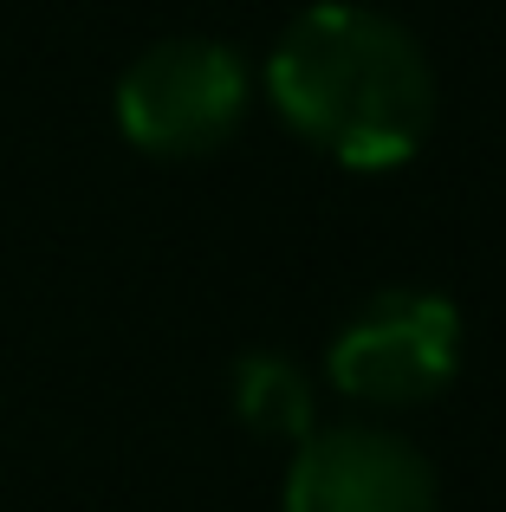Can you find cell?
Listing matches in <instances>:
<instances>
[{"label":"cell","mask_w":506,"mask_h":512,"mask_svg":"<svg viewBox=\"0 0 506 512\" xmlns=\"http://www.w3.org/2000/svg\"><path fill=\"white\" fill-rule=\"evenodd\" d=\"M247 98H253V78L241 52L221 46V39L182 33V39L143 46L117 72L111 117L130 150L189 163V156H215L247 124Z\"/></svg>","instance_id":"2"},{"label":"cell","mask_w":506,"mask_h":512,"mask_svg":"<svg viewBox=\"0 0 506 512\" xmlns=\"http://www.w3.org/2000/svg\"><path fill=\"white\" fill-rule=\"evenodd\" d=\"M266 98L351 175H390L435 137L442 91L422 39L364 0H312L266 52Z\"/></svg>","instance_id":"1"},{"label":"cell","mask_w":506,"mask_h":512,"mask_svg":"<svg viewBox=\"0 0 506 512\" xmlns=\"http://www.w3.org/2000/svg\"><path fill=\"white\" fill-rule=\"evenodd\" d=\"M228 402H234V415H241V428H253L260 441H292V448H299L318 428L312 376H305L286 350H247L228 376Z\"/></svg>","instance_id":"5"},{"label":"cell","mask_w":506,"mask_h":512,"mask_svg":"<svg viewBox=\"0 0 506 512\" xmlns=\"http://www.w3.org/2000/svg\"><path fill=\"white\" fill-rule=\"evenodd\" d=\"M286 512H442L422 448L377 422L312 428L286 467Z\"/></svg>","instance_id":"4"},{"label":"cell","mask_w":506,"mask_h":512,"mask_svg":"<svg viewBox=\"0 0 506 512\" xmlns=\"http://www.w3.org/2000/svg\"><path fill=\"white\" fill-rule=\"evenodd\" d=\"M461 350H468V325L448 292L383 286L338 325L325 376L338 396L364 409H416L461 376Z\"/></svg>","instance_id":"3"}]
</instances>
